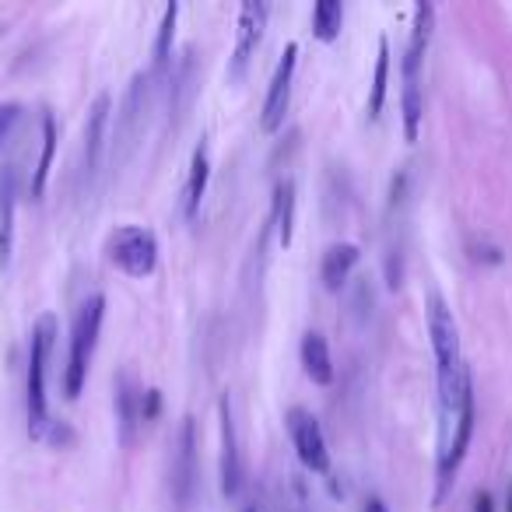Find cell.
<instances>
[{"label":"cell","mask_w":512,"mask_h":512,"mask_svg":"<svg viewBox=\"0 0 512 512\" xmlns=\"http://www.w3.org/2000/svg\"><path fill=\"white\" fill-rule=\"evenodd\" d=\"M15 211H18V165L0 169V274L11 267L15 253Z\"/></svg>","instance_id":"e0dca14e"},{"label":"cell","mask_w":512,"mask_h":512,"mask_svg":"<svg viewBox=\"0 0 512 512\" xmlns=\"http://www.w3.org/2000/svg\"><path fill=\"white\" fill-rule=\"evenodd\" d=\"M344 29V4L341 0H316L313 8V36L320 43H337Z\"/></svg>","instance_id":"d4e9b609"},{"label":"cell","mask_w":512,"mask_h":512,"mask_svg":"<svg viewBox=\"0 0 512 512\" xmlns=\"http://www.w3.org/2000/svg\"><path fill=\"white\" fill-rule=\"evenodd\" d=\"M109 116H113V99L109 92H99L95 102L88 106L85 116V144H81V197H92L99 186V172L106 162L109 148Z\"/></svg>","instance_id":"ba28073f"},{"label":"cell","mask_w":512,"mask_h":512,"mask_svg":"<svg viewBox=\"0 0 512 512\" xmlns=\"http://www.w3.org/2000/svg\"><path fill=\"white\" fill-rule=\"evenodd\" d=\"M267 18H271V4H264V0H246L239 8V18H235V46H232V57H228V85L239 88L246 81L249 64H253L256 50L264 43Z\"/></svg>","instance_id":"9c48e42d"},{"label":"cell","mask_w":512,"mask_h":512,"mask_svg":"<svg viewBox=\"0 0 512 512\" xmlns=\"http://www.w3.org/2000/svg\"><path fill=\"white\" fill-rule=\"evenodd\" d=\"M141 400L144 390L137 386L134 372L123 369L113 383V407H116V439H120L123 449H130L137 442V432L144 425V414H141Z\"/></svg>","instance_id":"9a60e30c"},{"label":"cell","mask_w":512,"mask_h":512,"mask_svg":"<svg viewBox=\"0 0 512 512\" xmlns=\"http://www.w3.org/2000/svg\"><path fill=\"white\" fill-rule=\"evenodd\" d=\"M176 22H179V4L172 0L169 8L162 11V25H158L155 39V60H151V78L162 81L172 71V43H176Z\"/></svg>","instance_id":"603a6c76"},{"label":"cell","mask_w":512,"mask_h":512,"mask_svg":"<svg viewBox=\"0 0 512 512\" xmlns=\"http://www.w3.org/2000/svg\"><path fill=\"white\" fill-rule=\"evenodd\" d=\"M53 158H57V120H53L50 109H43V148H39V162H36L32 179H29V197L32 200H43L46 183H50Z\"/></svg>","instance_id":"7402d4cb"},{"label":"cell","mask_w":512,"mask_h":512,"mask_svg":"<svg viewBox=\"0 0 512 512\" xmlns=\"http://www.w3.org/2000/svg\"><path fill=\"white\" fill-rule=\"evenodd\" d=\"M151 92H155L151 71H137L127 95H123L120 113H116V130H113V137H109V141H113V172H123V165H127L130 155L137 151L144 116H148V106H151Z\"/></svg>","instance_id":"277c9868"},{"label":"cell","mask_w":512,"mask_h":512,"mask_svg":"<svg viewBox=\"0 0 512 512\" xmlns=\"http://www.w3.org/2000/svg\"><path fill=\"white\" fill-rule=\"evenodd\" d=\"M425 323H428V337H432L435 386H439V411H442V442H446L449 428H453L456 404H460V379H463V372H467V362H463V351H460L456 316L439 292H428Z\"/></svg>","instance_id":"6da1fadb"},{"label":"cell","mask_w":512,"mask_h":512,"mask_svg":"<svg viewBox=\"0 0 512 512\" xmlns=\"http://www.w3.org/2000/svg\"><path fill=\"white\" fill-rule=\"evenodd\" d=\"M295 67H299V43H288L281 53L278 67H274L271 88H267L264 113H260V127L264 134H278L285 127L288 106H292V85H295Z\"/></svg>","instance_id":"7c38bea8"},{"label":"cell","mask_w":512,"mask_h":512,"mask_svg":"<svg viewBox=\"0 0 512 512\" xmlns=\"http://www.w3.org/2000/svg\"><path fill=\"white\" fill-rule=\"evenodd\" d=\"M169 85V130L176 134L186 109L193 106V95H197V57H193V50H183L179 64L169 71Z\"/></svg>","instance_id":"2e32d148"},{"label":"cell","mask_w":512,"mask_h":512,"mask_svg":"<svg viewBox=\"0 0 512 512\" xmlns=\"http://www.w3.org/2000/svg\"><path fill=\"white\" fill-rule=\"evenodd\" d=\"M22 116H25L22 102H0V155H4V148H8L11 137H15Z\"/></svg>","instance_id":"484cf974"},{"label":"cell","mask_w":512,"mask_h":512,"mask_svg":"<svg viewBox=\"0 0 512 512\" xmlns=\"http://www.w3.org/2000/svg\"><path fill=\"white\" fill-rule=\"evenodd\" d=\"M193 491H197V421L186 414L172 453V498L179 509L193 502Z\"/></svg>","instance_id":"4fadbf2b"},{"label":"cell","mask_w":512,"mask_h":512,"mask_svg":"<svg viewBox=\"0 0 512 512\" xmlns=\"http://www.w3.org/2000/svg\"><path fill=\"white\" fill-rule=\"evenodd\" d=\"M505 512H512V488H509V498H505Z\"/></svg>","instance_id":"4dcf8cb0"},{"label":"cell","mask_w":512,"mask_h":512,"mask_svg":"<svg viewBox=\"0 0 512 512\" xmlns=\"http://www.w3.org/2000/svg\"><path fill=\"white\" fill-rule=\"evenodd\" d=\"M102 316H106V295H88V299L78 306V313H74L71 351H67V369H64V393H67V400H78L81 390H85L88 365H92L95 348H99Z\"/></svg>","instance_id":"3957f363"},{"label":"cell","mask_w":512,"mask_h":512,"mask_svg":"<svg viewBox=\"0 0 512 512\" xmlns=\"http://www.w3.org/2000/svg\"><path fill=\"white\" fill-rule=\"evenodd\" d=\"M474 379H470V369L463 372L460 379V404H456V414H453V428H449V439L442 442L439 449V491H435V505L446 498L449 484L456 481V470H460L463 456L470 449V439H474Z\"/></svg>","instance_id":"8992f818"},{"label":"cell","mask_w":512,"mask_h":512,"mask_svg":"<svg viewBox=\"0 0 512 512\" xmlns=\"http://www.w3.org/2000/svg\"><path fill=\"white\" fill-rule=\"evenodd\" d=\"M218 432H221V456H218V474H221V495L239 498L246 470H242L239 453V432H235V414H232V393L218 397Z\"/></svg>","instance_id":"8fae6325"},{"label":"cell","mask_w":512,"mask_h":512,"mask_svg":"<svg viewBox=\"0 0 512 512\" xmlns=\"http://www.w3.org/2000/svg\"><path fill=\"white\" fill-rule=\"evenodd\" d=\"M474 512H495V505H491V495H488V491H477Z\"/></svg>","instance_id":"f1b7e54d"},{"label":"cell","mask_w":512,"mask_h":512,"mask_svg":"<svg viewBox=\"0 0 512 512\" xmlns=\"http://www.w3.org/2000/svg\"><path fill=\"white\" fill-rule=\"evenodd\" d=\"M386 92H390V39H379L376 67H372V85H369V120H379L386 106Z\"/></svg>","instance_id":"cb8c5ba5"},{"label":"cell","mask_w":512,"mask_h":512,"mask_svg":"<svg viewBox=\"0 0 512 512\" xmlns=\"http://www.w3.org/2000/svg\"><path fill=\"white\" fill-rule=\"evenodd\" d=\"M53 344H57V316L43 313L32 323L29 341V376H25V418H29V435L36 442L46 439L50 428V400H46V372H50Z\"/></svg>","instance_id":"7a4b0ae2"},{"label":"cell","mask_w":512,"mask_h":512,"mask_svg":"<svg viewBox=\"0 0 512 512\" xmlns=\"http://www.w3.org/2000/svg\"><path fill=\"white\" fill-rule=\"evenodd\" d=\"M43 442H50V446H57V449H71L74 446V428L67 425V421H50Z\"/></svg>","instance_id":"4316f807"},{"label":"cell","mask_w":512,"mask_h":512,"mask_svg":"<svg viewBox=\"0 0 512 512\" xmlns=\"http://www.w3.org/2000/svg\"><path fill=\"white\" fill-rule=\"evenodd\" d=\"M288 435H292V446L299 453V463L309 474H323L330 477V449H327V435L320 428V418L306 407H288L285 414Z\"/></svg>","instance_id":"30bf717a"},{"label":"cell","mask_w":512,"mask_h":512,"mask_svg":"<svg viewBox=\"0 0 512 512\" xmlns=\"http://www.w3.org/2000/svg\"><path fill=\"white\" fill-rule=\"evenodd\" d=\"M421 67H425V53L404 50V64H400V113H404V141L414 144L421 134V120H425V95H421Z\"/></svg>","instance_id":"5bb4252c"},{"label":"cell","mask_w":512,"mask_h":512,"mask_svg":"<svg viewBox=\"0 0 512 512\" xmlns=\"http://www.w3.org/2000/svg\"><path fill=\"white\" fill-rule=\"evenodd\" d=\"M362 512H390V509H386V502H383V498H369V502H365V509Z\"/></svg>","instance_id":"f546056e"},{"label":"cell","mask_w":512,"mask_h":512,"mask_svg":"<svg viewBox=\"0 0 512 512\" xmlns=\"http://www.w3.org/2000/svg\"><path fill=\"white\" fill-rule=\"evenodd\" d=\"M407 169H400L390 179V200H386V256L383 271L386 285L397 292L404 285V267H407Z\"/></svg>","instance_id":"52a82bcc"},{"label":"cell","mask_w":512,"mask_h":512,"mask_svg":"<svg viewBox=\"0 0 512 512\" xmlns=\"http://www.w3.org/2000/svg\"><path fill=\"white\" fill-rule=\"evenodd\" d=\"M249 512H256V509H249Z\"/></svg>","instance_id":"1f68e13d"},{"label":"cell","mask_w":512,"mask_h":512,"mask_svg":"<svg viewBox=\"0 0 512 512\" xmlns=\"http://www.w3.org/2000/svg\"><path fill=\"white\" fill-rule=\"evenodd\" d=\"M299 355H302V369H306V376L313 379L316 386L334 383V376H337L334 355H330V344H327V337H323L320 330H309V334L302 337Z\"/></svg>","instance_id":"ffe728a7"},{"label":"cell","mask_w":512,"mask_h":512,"mask_svg":"<svg viewBox=\"0 0 512 512\" xmlns=\"http://www.w3.org/2000/svg\"><path fill=\"white\" fill-rule=\"evenodd\" d=\"M106 260L120 274L144 281L158 271V239L144 225H120L106 239Z\"/></svg>","instance_id":"5b68a950"},{"label":"cell","mask_w":512,"mask_h":512,"mask_svg":"<svg viewBox=\"0 0 512 512\" xmlns=\"http://www.w3.org/2000/svg\"><path fill=\"white\" fill-rule=\"evenodd\" d=\"M158 407H162V393H158V390H144V400H141L144 421H155L158 418Z\"/></svg>","instance_id":"83f0119b"},{"label":"cell","mask_w":512,"mask_h":512,"mask_svg":"<svg viewBox=\"0 0 512 512\" xmlns=\"http://www.w3.org/2000/svg\"><path fill=\"white\" fill-rule=\"evenodd\" d=\"M271 228L278 232V246L288 249L295 239V179H281L274 186V211H271Z\"/></svg>","instance_id":"44dd1931"},{"label":"cell","mask_w":512,"mask_h":512,"mask_svg":"<svg viewBox=\"0 0 512 512\" xmlns=\"http://www.w3.org/2000/svg\"><path fill=\"white\" fill-rule=\"evenodd\" d=\"M358 260H362V249H358L355 242H334V246H327L323 264H320L323 288H327V292H341L351 274H355Z\"/></svg>","instance_id":"ac0fdd59"},{"label":"cell","mask_w":512,"mask_h":512,"mask_svg":"<svg viewBox=\"0 0 512 512\" xmlns=\"http://www.w3.org/2000/svg\"><path fill=\"white\" fill-rule=\"evenodd\" d=\"M207 183H211V155H207V141H200L197 148H193L190 176H186V193H183L186 221L200 218V207H204V197H207Z\"/></svg>","instance_id":"d6986e66"}]
</instances>
